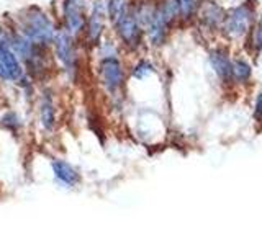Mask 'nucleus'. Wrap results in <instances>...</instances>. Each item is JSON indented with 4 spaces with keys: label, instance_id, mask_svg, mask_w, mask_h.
I'll list each match as a JSON object with an SVG mask.
<instances>
[{
    "label": "nucleus",
    "instance_id": "0eeeda50",
    "mask_svg": "<svg viewBox=\"0 0 262 245\" xmlns=\"http://www.w3.org/2000/svg\"><path fill=\"white\" fill-rule=\"evenodd\" d=\"M64 16L68 31L71 35H77L85 27V13H84V0H66Z\"/></svg>",
    "mask_w": 262,
    "mask_h": 245
},
{
    "label": "nucleus",
    "instance_id": "9b49d317",
    "mask_svg": "<svg viewBox=\"0 0 262 245\" xmlns=\"http://www.w3.org/2000/svg\"><path fill=\"white\" fill-rule=\"evenodd\" d=\"M169 27H170V24L166 20H164V16L161 15L159 7H158V13H156V18L149 24V28H147V36H149L151 43L154 46H159V44L164 43V39H166V36H167Z\"/></svg>",
    "mask_w": 262,
    "mask_h": 245
},
{
    "label": "nucleus",
    "instance_id": "ddd939ff",
    "mask_svg": "<svg viewBox=\"0 0 262 245\" xmlns=\"http://www.w3.org/2000/svg\"><path fill=\"white\" fill-rule=\"evenodd\" d=\"M135 16L138 23L141 24V28H149V24L152 23V20L156 18V13H158V7L149 4V2H141L136 8H135Z\"/></svg>",
    "mask_w": 262,
    "mask_h": 245
},
{
    "label": "nucleus",
    "instance_id": "4468645a",
    "mask_svg": "<svg viewBox=\"0 0 262 245\" xmlns=\"http://www.w3.org/2000/svg\"><path fill=\"white\" fill-rule=\"evenodd\" d=\"M159 12L164 16L169 24L177 21L182 15V8H180V0H162V4L159 5Z\"/></svg>",
    "mask_w": 262,
    "mask_h": 245
},
{
    "label": "nucleus",
    "instance_id": "6e6552de",
    "mask_svg": "<svg viewBox=\"0 0 262 245\" xmlns=\"http://www.w3.org/2000/svg\"><path fill=\"white\" fill-rule=\"evenodd\" d=\"M210 62L213 70L223 84H229L233 80V62L229 61L228 51L223 47H215L210 53Z\"/></svg>",
    "mask_w": 262,
    "mask_h": 245
},
{
    "label": "nucleus",
    "instance_id": "412c9836",
    "mask_svg": "<svg viewBox=\"0 0 262 245\" xmlns=\"http://www.w3.org/2000/svg\"><path fill=\"white\" fill-rule=\"evenodd\" d=\"M254 118L259 122H262V93H259L257 100H256V110H254Z\"/></svg>",
    "mask_w": 262,
    "mask_h": 245
},
{
    "label": "nucleus",
    "instance_id": "aec40b11",
    "mask_svg": "<svg viewBox=\"0 0 262 245\" xmlns=\"http://www.w3.org/2000/svg\"><path fill=\"white\" fill-rule=\"evenodd\" d=\"M254 46H256L259 51H262V16L257 21L256 30H254Z\"/></svg>",
    "mask_w": 262,
    "mask_h": 245
},
{
    "label": "nucleus",
    "instance_id": "7ed1b4c3",
    "mask_svg": "<svg viewBox=\"0 0 262 245\" xmlns=\"http://www.w3.org/2000/svg\"><path fill=\"white\" fill-rule=\"evenodd\" d=\"M21 76L23 69L18 61V56L12 49L10 43L7 39H2L0 41V77L16 82Z\"/></svg>",
    "mask_w": 262,
    "mask_h": 245
},
{
    "label": "nucleus",
    "instance_id": "f03ea898",
    "mask_svg": "<svg viewBox=\"0 0 262 245\" xmlns=\"http://www.w3.org/2000/svg\"><path fill=\"white\" fill-rule=\"evenodd\" d=\"M252 24H254V8L249 4H243L233 8L229 13H226L223 21V30L226 33V36H229L231 39H239L248 35Z\"/></svg>",
    "mask_w": 262,
    "mask_h": 245
},
{
    "label": "nucleus",
    "instance_id": "1a4fd4ad",
    "mask_svg": "<svg viewBox=\"0 0 262 245\" xmlns=\"http://www.w3.org/2000/svg\"><path fill=\"white\" fill-rule=\"evenodd\" d=\"M103 20H105V8L100 2H97L94 5L92 15H90L89 20V28H87L90 43H98L103 31Z\"/></svg>",
    "mask_w": 262,
    "mask_h": 245
},
{
    "label": "nucleus",
    "instance_id": "f257e3e1",
    "mask_svg": "<svg viewBox=\"0 0 262 245\" xmlns=\"http://www.w3.org/2000/svg\"><path fill=\"white\" fill-rule=\"evenodd\" d=\"M23 35H27L36 46H46L56 39L53 21L39 10H31L23 24Z\"/></svg>",
    "mask_w": 262,
    "mask_h": 245
},
{
    "label": "nucleus",
    "instance_id": "a211bd4d",
    "mask_svg": "<svg viewBox=\"0 0 262 245\" xmlns=\"http://www.w3.org/2000/svg\"><path fill=\"white\" fill-rule=\"evenodd\" d=\"M202 0H180V8H182V20L188 21L193 18V15L200 10Z\"/></svg>",
    "mask_w": 262,
    "mask_h": 245
},
{
    "label": "nucleus",
    "instance_id": "2eb2a0df",
    "mask_svg": "<svg viewBox=\"0 0 262 245\" xmlns=\"http://www.w3.org/2000/svg\"><path fill=\"white\" fill-rule=\"evenodd\" d=\"M54 121H56V116H54L53 100H51V96L46 93L43 102H41V122H43V126L48 131H51L54 128Z\"/></svg>",
    "mask_w": 262,
    "mask_h": 245
},
{
    "label": "nucleus",
    "instance_id": "6ab92c4d",
    "mask_svg": "<svg viewBox=\"0 0 262 245\" xmlns=\"http://www.w3.org/2000/svg\"><path fill=\"white\" fill-rule=\"evenodd\" d=\"M152 72H154L152 65H151L149 62H146V61H141V62H139V64L136 65V67H135L133 76H135L136 79H143V77L149 76V74H152Z\"/></svg>",
    "mask_w": 262,
    "mask_h": 245
},
{
    "label": "nucleus",
    "instance_id": "39448f33",
    "mask_svg": "<svg viewBox=\"0 0 262 245\" xmlns=\"http://www.w3.org/2000/svg\"><path fill=\"white\" fill-rule=\"evenodd\" d=\"M100 74L103 85L110 90V92H117L123 85L125 80V74H123V65L115 56H105L100 64Z\"/></svg>",
    "mask_w": 262,
    "mask_h": 245
},
{
    "label": "nucleus",
    "instance_id": "423d86ee",
    "mask_svg": "<svg viewBox=\"0 0 262 245\" xmlns=\"http://www.w3.org/2000/svg\"><path fill=\"white\" fill-rule=\"evenodd\" d=\"M56 53L59 61L62 62L64 69L68 70L69 76H74V72L77 70V56L76 49H74L71 33L69 31H61L59 35H56Z\"/></svg>",
    "mask_w": 262,
    "mask_h": 245
},
{
    "label": "nucleus",
    "instance_id": "f3484780",
    "mask_svg": "<svg viewBox=\"0 0 262 245\" xmlns=\"http://www.w3.org/2000/svg\"><path fill=\"white\" fill-rule=\"evenodd\" d=\"M126 12H128V5L125 0H106V13H108L113 23H117Z\"/></svg>",
    "mask_w": 262,
    "mask_h": 245
},
{
    "label": "nucleus",
    "instance_id": "f8f14e48",
    "mask_svg": "<svg viewBox=\"0 0 262 245\" xmlns=\"http://www.w3.org/2000/svg\"><path fill=\"white\" fill-rule=\"evenodd\" d=\"M226 13L223 12V8L216 5L215 2H208L202 7V20L208 24L210 28H216L221 23L225 21Z\"/></svg>",
    "mask_w": 262,
    "mask_h": 245
},
{
    "label": "nucleus",
    "instance_id": "dca6fc26",
    "mask_svg": "<svg viewBox=\"0 0 262 245\" xmlns=\"http://www.w3.org/2000/svg\"><path fill=\"white\" fill-rule=\"evenodd\" d=\"M251 76H252V69L246 61L236 59L233 62V79L234 80L241 82V84H246V82H249Z\"/></svg>",
    "mask_w": 262,
    "mask_h": 245
},
{
    "label": "nucleus",
    "instance_id": "9d476101",
    "mask_svg": "<svg viewBox=\"0 0 262 245\" xmlns=\"http://www.w3.org/2000/svg\"><path fill=\"white\" fill-rule=\"evenodd\" d=\"M51 167H53V172H54V177L59 180V182H62L64 185L74 186V185L79 183V180H80L79 174L69 165L68 162H64V160H53Z\"/></svg>",
    "mask_w": 262,
    "mask_h": 245
},
{
    "label": "nucleus",
    "instance_id": "20e7f679",
    "mask_svg": "<svg viewBox=\"0 0 262 245\" xmlns=\"http://www.w3.org/2000/svg\"><path fill=\"white\" fill-rule=\"evenodd\" d=\"M115 28H117L121 41L126 46L136 47V46H139V43H141L143 28H141V24L138 23L133 12L128 10L117 23H115Z\"/></svg>",
    "mask_w": 262,
    "mask_h": 245
}]
</instances>
